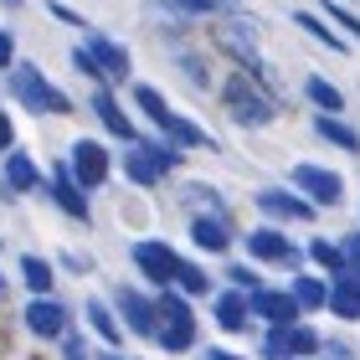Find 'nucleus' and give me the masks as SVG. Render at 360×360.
Returning a JSON list of instances; mask_svg holds the SVG:
<instances>
[{"label":"nucleus","mask_w":360,"mask_h":360,"mask_svg":"<svg viewBox=\"0 0 360 360\" xmlns=\"http://www.w3.org/2000/svg\"><path fill=\"white\" fill-rule=\"evenodd\" d=\"M221 108H226V119L242 124V129H263V124L278 119L273 88L263 83V77H252V72H232L221 83Z\"/></svg>","instance_id":"1"},{"label":"nucleus","mask_w":360,"mask_h":360,"mask_svg":"<svg viewBox=\"0 0 360 360\" xmlns=\"http://www.w3.org/2000/svg\"><path fill=\"white\" fill-rule=\"evenodd\" d=\"M217 46L237 62L242 72H252V77L268 83V62H263V46H257V26L248 21V15H237V11L221 15V21H217Z\"/></svg>","instance_id":"2"},{"label":"nucleus","mask_w":360,"mask_h":360,"mask_svg":"<svg viewBox=\"0 0 360 360\" xmlns=\"http://www.w3.org/2000/svg\"><path fill=\"white\" fill-rule=\"evenodd\" d=\"M155 304H160V335H155V345L170 350V355L191 350V345H195V314H191V299H186V293H175V288H165Z\"/></svg>","instance_id":"3"},{"label":"nucleus","mask_w":360,"mask_h":360,"mask_svg":"<svg viewBox=\"0 0 360 360\" xmlns=\"http://www.w3.org/2000/svg\"><path fill=\"white\" fill-rule=\"evenodd\" d=\"M11 93H15V103L31 108V113H68V93H57L52 83L41 77V68H31V62H15L11 68Z\"/></svg>","instance_id":"4"},{"label":"nucleus","mask_w":360,"mask_h":360,"mask_svg":"<svg viewBox=\"0 0 360 360\" xmlns=\"http://www.w3.org/2000/svg\"><path fill=\"white\" fill-rule=\"evenodd\" d=\"M319 350H324V340H319L314 324H288V330L263 335V360H309Z\"/></svg>","instance_id":"5"},{"label":"nucleus","mask_w":360,"mask_h":360,"mask_svg":"<svg viewBox=\"0 0 360 360\" xmlns=\"http://www.w3.org/2000/svg\"><path fill=\"white\" fill-rule=\"evenodd\" d=\"M288 180H293V191L309 195L314 206H340V201H345V180H340L335 170H324V165H309V160H304V165H293Z\"/></svg>","instance_id":"6"},{"label":"nucleus","mask_w":360,"mask_h":360,"mask_svg":"<svg viewBox=\"0 0 360 360\" xmlns=\"http://www.w3.org/2000/svg\"><path fill=\"white\" fill-rule=\"evenodd\" d=\"M257 201V211H263L268 221H314V201H309V195H299V191H283V186H263L252 195Z\"/></svg>","instance_id":"7"},{"label":"nucleus","mask_w":360,"mask_h":360,"mask_svg":"<svg viewBox=\"0 0 360 360\" xmlns=\"http://www.w3.org/2000/svg\"><path fill=\"white\" fill-rule=\"evenodd\" d=\"M252 314L268 324V330H288V324H304V309L288 288H257L252 293Z\"/></svg>","instance_id":"8"},{"label":"nucleus","mask_w":360,"mask_h":360,"mask_svg":"<svg viewBox=\"0 0 360 360\" xmlns=\"http://www.w3.org/2000/svg\"><path fill=\"white\" fill-rule=\"evenodd\" d=\"M129 257H134V268L150 278V283H160V288H170V283H175L180 252L165 248V242H134V248H129Z\"/></svg>","instance_id":"9"},{"label":"nucleus","mask_w":360,"mask_h":360,"mask_svg":"<svg viewBox=\"0 0 360 360\" xmlns=\"http://www.w3.org/2000/svg\"><path fill=\"white\" fill-rule=\"evenodd\" d=\"M113 304H119V314H124V330H134L144 340L160 335V304L144 299L139 288H119V293H113Z\"/></svg>","instance_id":"10"},{"label":"nucleus","mask_w":360,"mask_h":360,"mask_svg":"<svg viewBox=\"0 0 360 360\" xmlns=\"http://www.w3.org/2000/svg\"><path fill=\"white\" fill-rule=\"evenodd\" d=\"M108 170H113V160H108V150L98 139H77L72 144V175H77L83 191H98L108 180Z\"/></svg>","instance_id":"11"},{"label":"nucleus","mask_w":360,"mask_h":360,"mask_svg":"<svg viewBox=\"0 0 360 360\" xmlns=\"http://www.w3.org/2000/svg\"><path fill=\"white\" fill-rule=\"evenodd\" d=\"M211 319H217V330L221 335H242L252 324V293H242V288H221L217 293V304H211Z\"/></svg>","instance_id":"12"},{"label":"nucleus","mask_w":360,"mask_h":360,"mask_svg":"<svg viewBox=\"0 0 360 360\" xmlns=\"http://www.w3.org/2000/svg\"><path fill=\"white\" fill-rule=\"evenodd\" d=\"M26 330L37 340H68V309L57 299H31L26 304Z\"/></svg>","instance_id":"13"},{"label":"nucleus","mask_w":360,"mask_h":360,"mask_svg":"<svg viewBox=\"0 0 360 360\" xmlns=\"http://www.w3.org/2000/svg\"><path fill=\"white\" fill-rule=\"evenodd\" d=\"M248 252H252V263H299V248H293L278 226H257V232H248Z\"/></svg>","instance_id":"14"},{"label":"nucleus","mask_w":360,"mask_h":360,"mask_svg":"<svg viewBox=\"0 0 360 360\" xmlns=\"http://www.w3.org/2000/svg\"><path fill=\"white\" fill-rule=\"evenodd\" d=\"M330 314L345 319V324H360V273L355 268L330 278Z\"/></svg>","instance_id":"15"},{"label":"nucleus","mask_w":360,"mask_h":360,"mask_svg":"<svg viewBox=\"0 0 360 360\" xmlns=\"http://www.w3.org/2000/svg\"><path fill=\"white\" fill-rule=\"evenodd\" d=\"M52 201L68 211L72 221H88V191L77 186L72 165H52Z\"/></svg>","instance_id":"16"},{"label":"nucleus","mask_w":360,"mask_h":360,"mask_svg":"<svg viewBox=\"0 0 360 360\" xmlns=\"http://www.w3.org/2000/svg\"><path fill=\"white\" fill-rule=\"evenodd\" d=\"M83 46L93 52L98 72H103V88H108V83H124V77H129V52H124L119 41H108V37H88Z\"/></svg>","instance_id":"17"},{"label":"nucleus","mask_w":360,"mask_h":360,"mask_svg":"<svg viewBox=\"0 0 360 360\" xmlns=\"http://www.w3.org/2000/svg\"><path fill=\"white\" fill-rule=\"evenodd\" d=\"M93 113H98V124H103L113 139H124V144H134V139H139V134H134V124H129V113L119 108V98H113L103 83H98V93H93Z\"/></svg>","instance_id":"18"},{"label":"nucleus","mask_w":360,"mask_h":360,"mask_svg":"<svg viewBox=\"0 0 360 360\" xmlns=\"http://www.w3.org/2000/svg\"><path fill=\"white\" fill-rule=\"evenodd\" d=\"M191 242L201 252H232V217H191Z\"/></svg>","instance_id":"19"},{"label":"nucleus","mask_w":360,"mask_h":360,"mask_svg":"<svg viewBox=\"0 0 360 360\" xmlns=\"http://www.w3.org/2000/svg\"><path fill=\"white\" fill-rule=\"evenodd\" d=\"M288 293L299 299L304 314H319V309H330V278H319V273H293Z\"/></svg>","instance_id":"20"},{"label":"nucleus","mask_w":360,"mask_h":360,"mask_svg":"<svg viewBox=\"0 0 360 360\" xmlns=\"http://www.w3.org/2000/svg\"><path fill=\"white\" fill-rule=\"evenodd\" d=\"M83 319H88V330L98 335V340H103V345L113 350V345H119V335H124V324L119 319H113V309L103 304V299H88L83 304Z\"/></svg>","instance_id":"21"},{"label":"nucleus","mask_w":360,"mask_h":360,"mask_svg":"<svg viewBox=\"0 0 360 360\" xmlns=\"http://www.w3.org/2000/svg\"><path fill=\"white\" fill-rule=\"evenodd\" d=\"M314 134L330 139L335 150H345V155H360V134H355L345 119H340V113H319V119H314Z\"/></svg>","instance_id":"22"},{"label":"nucleus","mask_w":360,"mask_h":360,"mask_svg":"<svg viewBox=\"0 0 360 360\" xmlns=\"http://www.w3.org/2000/svg\"><path fill=\"white\" fill-rule=\"evenodd\" d=\"M304 98L314 103L319 113H345V93H340L330 77H319V72H309L304 77Z\"/></svg>","instance_id":"23"},{"label":"nucleus","mask_w":360,"mask_h":360,"mask_svg":"<svg viewBox=\"0 0 360 360\" xmlns=\"http://www.w3.org/2000/svg\"><path fill=\"white\" fill-rule=\"evenodd\" d=\"M21 283L37 293V299H52V288H57V268L46 263V257H21Z\"/></svg>","instance_id":"24"},{"label":"nucleus","mask_w":360,"mask_h":360,"mask_svg":"<svg viewBox=\"0 0 360 360\" xmlns=\"http://www.w3.org/2000/svg\"><path fill=\"white\" fill-rule=\"evenodd\" d=\"M134 108H139L155 129H170V124H175V113H170V103H165V93L150 88V83H139V88H134Z\"/></svg>","instance_id":"25"},{"label":"nucleus","mask_w":360,"mask_h":360,"mask_svg":"<svg viewBox=\"0 0 360 360\" xmlns=\"http://www.w3.org/2000/svg\"><path fill=\"white\" fill-rule=\"evenodd\" d=\"M6 186L11 191H37L41 186V175H37V165H31L26 150H11V160H6Z\"/></svg>","instance_id":"26"},{"label":"nucleus","mask_w":360,"mask_h":360,"mask_svg":"<svg viewBox=\"0 0 360 360\" xmlns=\"http://www.w3.org/2000/svg\"><path fill=\"white\" fill-rule=\"evenodd\" d=\"M170 288H180L186 299H201V293H211V278H206V268H201V263L180 257V268H175V283H170Z\"/></svg>","instance_id":"27"},{"label":"nucleus","mask_w":360,"mask_h":360,"mask_svg":"<svg viewBox=\"0 0 360 360\" xmlns=\"http://www.w3.org/2000/svg\"><path fill=\"white\" fill-rule=\"evenodd\" d=\"M165 139H175V144H186V150H217V144H211V134L201 124H191V119H180L175 113V124L165 129Z\"/></svg>","instance_id":"28"},{"label":"nucleus","mask_w":360,"mask_h":360,"mask_svg":"<svg viewBox=\"0 0 360 360\" xmlns=\"http://www.w3.org/2000/svg\"><path fill=\"white\" fill-rule=\"evenodd\" d=\"M309 263L314 268H324V273H345V248H335V242H324V237H314L309 242Z\"/></svg>","instance_id":"29"},{"label":"nucleus","mask_w":360,"mask_h":360,"mask_svg":"<svg viewBox=\"0 0 360 360\" xmlns=\"http://www.w3.org/2000/svg\"><path fill=\"white\" fill-rule=\"evenodd\" d=\"M186 206H195V217H226V201L211 186H201V180L186 186Z\"/></svg>","instance_id":"30"},{"label":"nucleus","mask_w":360,"mask_h":360,"mask_svg":"<svg viewBox=\"0 0 360 360\" xmlns=\"http://www.w3.org/2000/svg\"><path fill=\"white\" fill-rule=\"evenodd\" d=\"M293 26H299V31H309V37H314V41H324V46H330V52H345V37H335V31L324 26L319 15H309V11H293Z\"/></svg>","instance_id":"31"},{"label":"nucleus","mask_w":360,"mask_h":360,"mask_svg":"<svg viewBox=\"0 0 360 360\" xmlns=\"http://www.w3.org/2000/svg\"><path fill=\"white\" fill-rule=\"evenodd\" d=\"M165 11H175V15H221V11H237V0H165Z\"/></svg>","instance_id":"32"},{"label":"nucleus","mask_w":360,"mask_h":360,"mask_svg":"<svg viewBox=\"0 0 360 360\" xmlns=\"http://www.w3.org/2000/svg\"><path fill=\"white\" fill-rule=\"evenodd\" d=\"M324 15H330L335 26H345V37H350V41L360 46V15H355V11H345L340 0H324Z\"/></svg>","instance_id":"33"},{"label":"nucleus","mask_w":360,"mask_h":360,"mask_svg":"<svg viewBox=\"0 0 360 360\" xmlns=\"http://www.w3.org/2000/svg\"><path fill=\"white\" fill-rule=\"evenodd\" d=\"M226 278H232V288H248V293L268 288V283H263V273H257L252 263H232V268H226Z\"/></svg>","instance_id":"34"},{"label":"nucleus","mask_w":360,"mask_h":360,"mask_svg":"<svg viewBox=\"0 0 360 360\" xmlns=\"http://www.w3.org/2000/svg\"><path fill=\"white\" fill-rule=\"evenodd\" d=\"M46 11H52V15H57L62 26H83V15H77L72 6H62V0H46Z\"/></svg>","instance_id":"35"},{"label":"nucleus","mask_w":360,"mask_h":360,"mask_svg":"<svg viewBox=\"0 0 360 360\" xmlns=\"http://www.w3.org/2000/svg\"><path fill=\"white\" fill-rule=\"evenodd\" d=\"M340 248H345V268H355V273H360V232H350L345 242H340Z\"/></svg>","instance_id":"36"},{"label":"nucleus","mask_w":360,"mask_h":360,"mask_svg":"<svg viewBox=\"0 0 360 360\" xmlns=\"http://www.w3.org/2000/svg\"><path fill=\"white\" fill-rule=\"evenodd\" d=\"M0 68H15V37L0 31Z\"/></svg>","instance_id":"37"},{"label":"nucleus","mask_w":360,"mask_h":360,"mask_svg":"<svg viewBox=\"0 0 360 360\" xmlns=\"http://www.w3.org/2000/svg\"><path fill=\"white\" fill-rule=\"evenodd\" d=\"M0 150H15V129L6 119V108H0Z\"/></svg>","instance_id":"38"},{"label":"nucleus","mask_w":360,"mask_h":360,"mask_svg":"<svg viewBox=\"0 0 360 360\" xmlns=\"http://www.w3.org/2000/svg\"><path fill=\"white\" fill-rule=\"evenodd\" d=\"M62 355H68V360H88V345H83V340H72V335H68V345H62Z\"/></svg>","instance_id":"39"},{"label":"nucleus","mask_w":360,"mask_h":360,"mask_svg":"<svg viewBox=\"0 0 360 360\" xmlns=\"http://www.w3.org/2000/svg\"><path fill=\"white\" fill-rule=\"evenodd\" d=\"M206 360H242V355H232V350H221V345H217V350H206Z\"/></svg>","instance_id":"40"},{"label":"nucleus","mask_w":360,"mask_h":360,"mask_svg":"<svg viewBox=\"0 0 360 360\" xmlns=\"http://www.w3.org/2000/svg\"><path fill=\"white\" fill-rule=\"evenodd\" d=\"M0 299H6V278H0Z\"/></svg>","instance_id":"41"},{"label":"nucleus","mask_w":360,"mask_h":360,"mask_svg":"<svg viewBox=\"0 0 360 360\" xmlns=\"http://www.w3.org/2000/svg\"><path fill=\"white\" fill-rule=\"evenodd\" d=\"M103 360H119V355H113V350H108V355H103Z\"/></svg>","instance_id":"42"},{"label":"nucleus","mask_w":360,"mask_h":360,"mask_svg":"<svg viewBox=\"0 0 360 360\" xmlns=\"http://www.w3.org/2000/svg\"><path fill=\"white\" fill-rule=\"evenodd\" d=\"M6 6H21V0H6Z\"/></svg>","instance_id":"43"}]
</instances>
